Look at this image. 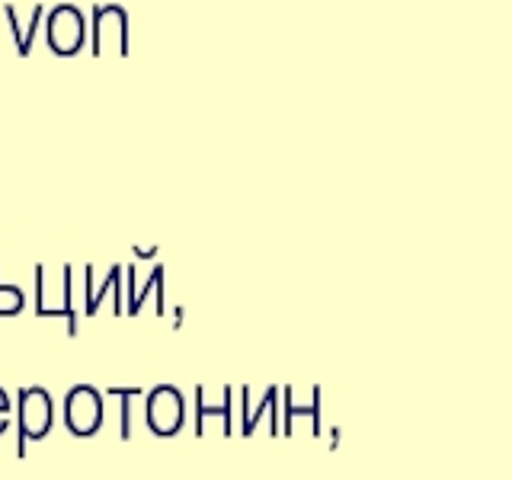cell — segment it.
<instances>
[{
  "label": "cell",
  "mask_w": 512,
  "mask_h": 480,
  "mask_svg": "<svg viewBox=\"0 0 512 480\" xmlns=\"http://www.w3.org/2000/svg\"><path fill=\"white\" fill-rule=\"evenodd\" d=\"M45 39L58 58H74L90 39V26L84 20V13H80L74 4L52 7L48 10V20H45Z\"/></svg>",
  "instance_id": "cell-2"
},
{
  "label": "cell",
  "mask_w": 512,
  "mask_h": 480,
  "mask_svg": "<svg viewBox=\"0 0 512 480\" xmlns=\"http://www.w3.org/2000/svg\"><path fill=\"white\" fill-rule=\"evenodd\" d=\"M26 308V295L13 282H0V317H13Z\"/></svg>",
  "instance_id": "cell-7"
},
{
  "label": "cell",
  "mask_w": 512,
  "mask_h": 480,
  "mask_svg": "<svg viewBox=\"0 0 512 480\" xmlns=\"http://www.w3.org/2000/svg\"><path fill=\"white\" fill-rule=\"evenodd\" d=\"M0 416H10V397L0 388Z\"/></svg>",
  "instance_id": "cell-9"
},
{
  "label": "cell",
  "mask_w": 512,
  "mask_h": 480,
  "mask_svg": "<svg viewBox=\"0 0 512 480\" xmlns=\"http://www.w3.org/2000/svg\"><path fill=\"white\" fill-rule=\"evenodd\" d=\"M151 256H157V250H138L135 247V260H151Z\"/></svg>",
  "instance_id": "cell-10"
},
{
  "label": "cell",
  "mask_w": 512,
  "mask_h": 480,
  "mask_svg": "<svg viewBox=\"0 0 512 480\" xmlns=\"http://www.w3.org/2000/svg\"><path fill=\"white\" fill-rule=\"evenodd\" d=\"M52 397L45 388H26L20 394V455H26V442L45 439L52 429Z\"/></svg>",
  "instance_id": "cell-3"
},
{
  "label": "cell",
  "mask_w": 512,
  "mask_h": 480,
  "mask_svg": "<svg viewBox=\"0 0 512 480\" xmlns=\"http://www.w3.org/2000/svg\"><path fill=\"white\" fill-rule=\"evenodd\" d=\"M64 420H68L74 436H93L103 423V397L90 384H77V388L64 400Z\"/></svg>",
  "instance_id": "cell-4"
},
{
  "label": "cell",
  "mask_w": 512,
  "mask_h": 480,
  "mask_svg": "<svg viewBox=\"0 0 512 480\" xmlns=\"http://www.w3.org/2000/svg\"><path fill=\"white\" fill-rule=\"evenodd\" d=\"M148 423L157 436H173L183 426V397L170 384H160L148 397Z\"/></svg>",
  "instance_id": "cell-5"
},
{
  "label": "cell",
  "mask_w": 512,
  "mask_h": 480,
  "mask_svg": "<svg viewBox=\"0 0 512 480\" xmlns=\"http://www.w3.org/2000/svg\"><path fill=\"white\" fill-rule=\"evenodd\" d=\"M4 16H7L10 32H13V39H16V55H20V58H29V55H32V45H36V32H39V26H42L45 7H42V4H32L26 23H20V10H16V4H7V7H4Z\"/></svg>",
  "instance_id": "cell-6"
},
{
  "label": "cell",
  "mask_w": 512,
  "mask_h": 480,
  "mask_svg": "<svg viewBox=\"0 0 512 480\" xmlns=\"http://www.w3.org/2000/svg\"><path fill=\"white\" fill-rule=\"evenodd\" d=\"M119 279H122V266H112V269H109V276H106V282L100 285V292H93V295L87 298V308H84V311H87V314H96V311H100V301H103L109 292H116V288H122Z\"/></svg>",
  "instance_id": "cell-8"
},
{
  "label": "cell",
  "mask_w": 512,
  "mask_h": 480,
  "mask_svg": "<svg viewBox=\"0 0 512 480\" xmlns=\"http://www.w3.org/2000/svg\"><path fill=\"white\" fill-rule=\"evenodd\" d=\"M109 52L119 58L132 52V42H128V13L119 4H96L90 16V55L103 58Z\"/></svg>",
  "instance_id": "cell-1"
}]
</instances>
